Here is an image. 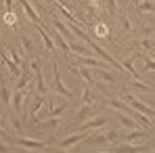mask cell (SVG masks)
Segmentation results:
<instances>
[{
  "label": "cell",
  "mask_w": 155,
  "mask_h": 153,
  "mask_svg": "<svg viewBox=\"0 0 155 153\" xmlns=\"http://www.w3.org/2000/svg\"><path fill=\"white\" fill-rule=\"evenodd\" d=\"M86 42H88V46H90V48H92V51L97 52V55H99V57H103V61H105V63H109V65H111V67H115V69H120V72H124V65H120V63H117V61H115V59H113V57H109V52H105L103 48H101V46H99V44H97V42H92V40H90V38H88V40H86Z\"/></svg>",
  "instance_id": "obj_1"
},
{
  "label": "cell",
  "mask_w": 155,
  "mask_h": 153,
  "mask_svg": "<svg viewBox=\"0 0 155 153\" xmlns=\"http://www.w3.org/2000/svg\"><path fill=\"white\" fill-rule=\"evenodd\" d=\"M19 147H25V149H48L51 143H44V141H34V138H23L21 134L13 138Z\"/></svg>",
  "instance_id": "obj_2"
},
{
  "label": "cell",
  "mask_w": 155,
  "mask_h": 153,
  "mask_svg": "<svg viewBox=\"0 0 155 153\" xmlns=\"http://www.w3.org/2000/svg\"><path fill=\"white\" fill-rule=\"evenodd\" d=\"M126 103H128L130 107H134L136 111H140V113H145V115H149V118H155V109H151V107H147L145 103H140L136 97H132V95H128L126 97Z\"/></svg>",
  "instance_id": "obj_3"
},
{
  "label": "cell",
  "mask_w": 155,
  "mask_h": 153,
  "mask_svg": "<svg viewBox=\"0 0 155 153\" xmlns=\"http://www.w3.org/2000/svg\"><path fill=\"white\" fill-rule=\"evenodd\" d=\"M19 4L23 6V11H25V15L29 17V21H31L34 25H38V23H40V15H38L36 6L31 4V0H19Z\"/></svg>",
  "instance_id": "obj_4"
},
{
  "label": "cell",
  "mask_w": 155,
  "mask_h": 153,
  "mask_svg": "<svg viewBox=\"0 0 155 153\" xmlns=\"http://www.w3.org/2000/svg\"><path fill=\"white\" fill-rule=\"evenodd\" d=\"M54 90H57V92H61V95H65V97H67L69 101H74V95H71V92H69V90L65 88V84L61 82V74H59V63H57V61H54Z\"/></svg>",
  "instance_id": "obj_5"
},
{
  "label": "cell",
  "mask_w": 155,
  "mask_h": 153,
  "mask_svg": "<svg viewBox=\"0 0 155 153\" xmlns=\"http://www.w3.org/2000/svg\"><path fill=\"white\" fill-rule=\"evenodd\" d=\"M86 132L84 130H80L78 134H71V136H67L65 141H61V145H59V149H69L71 145H76V143H80V141H86Z\"/></svg>",
  "instance_id": "obj_6"
},
{
  "label": "cell",
  "mask_w": 155,
  "mask_h": 153,
  "mask_svg": "<svg viewBox=\"0 0 155 153\" xmlns=\"http://www.w3.org/2000/svg\"><path fill=\"white\" fill-rule=\"evenodd\" d=\"M103 124H107V115H97V118H92V120H88L86 124H82L80 130H84V132H88V130H94V128H101Z\"/></svg>",
  "instance_id": "obj_7"
},
{
  "label": "cell",
  "mask_w": 155,
  "mask_h": 153,
  "mask_svg": "<svg viewBox=\"0 0 155 153\" xmlns=\"http://www.w3.org/2000/svg\"><path fill=\"white\" fill-rule=\"evenodd\" d=\"M0 59H2V63H4V65H6L11 72H13V76H15V78L21 76V67H19V65H17V63H15L11 57H6V52L2 51V48H0Z\"/></svg>",
  "instance_id": "obj_8"
},
{
  "label": "cell",
  "mask_w": 155,
  "mask_h": 153,
  "mask_svg": "<svg viewBox=\"0 0 155 153\" xmlns=\"http://www.w3.org/2000/svg\"><path fill=\"white\" fill-rule=\"evenodd\" d=\"M0 101L4 107H8L11 109V97H8V88H6V80L2 76V72H0Z\"/></svg>",
  "instance_id": "obj_9"
},
{
  "label": "cell",
  "mask_w": 155,
  "mask_h": 153,
  "mask_svg": "<svg viewBox=\"0 0 155 153\" xmlns=\"http://www.w3.org/2000/svg\"><path fill=\"white\" fill-rule=\"evenodd\" d=\"M23 101H25V90L15 88V95H13V109H15L17 113H21V109H23Z\"/></svg>",
  "instance_id": "obj_10"
},
{
  "label": "cell",
  "mask_w": 155,
  "mask_h": 153,
  "mask_svg": "<svg viewBox=\"0 0 155 153\" xmlns=\"http://www.w3.org/2000/svg\"><path fill=\"white\" fill-rule=\"evenodd\" d=\"M51 23L54 25V29H57V32H61V36H63L65 40H71V38H74V34H71V32L65 27V23H63V21H59V17H52Z\"/></svg>",
  "instance_id": "obj_11"
},
{
  "label": "cell",
  "mask_w": 155,
  "mask_h": 153,
  "mask_svg": "<svg viewBox=\"0 0 155 153\" xmlns=\"http://www.w3.org/2000/svg\"><path fill=\"white\" fill-rule=\"evenodd\" d=\"M117 120H120L122 126H126V128H136V126H138V122H136L132 115L124 113V111H120V109H117Z\"/></svg>",
  "instance_id": "obj_12"
},
{
  "label": "cell",
  "mask_w": 155,
  "mask_h": 153,
  "mask_svg": "<svg viewBox=\"0 0 155 153\" xmlns=\"http://www.w3.org/2000/svg\"><path fill=\"white\" fill-rule=\"evenodd\" d=\"M36 29H38V34H40V38L44 40V46H46V51L51 52V55H57V48H54V44H52V40H51V36L42 29L40 25H36Z\"/></svg>",
  "instance_id": "obj_13"
},
{
  "label": "cell",
  "mask_w": 155,
  "mask_h": 153,
  "mask_svg": "<svg viewBox=\"0 0 155 153\" xmlns=\"http://www.w3.org/2000/svg\"><path fill=\"white\" fill-rule=\"evenodd\" d=\"M67 27L71 29V34H74V36H80V38H82L84 42H86V40L90 38V36H88V34H86L84 29H80V27H78V23H71V21H67Z\"/></svg>",
  "instance_id": "obj_14"
},
{
  "label": "cell",
  "mask_w": 155,
  "mask_h": 153,
  "mask_svg": "<svg viewBox=\"0 0 155 153\" xmlns=\"http://www.w3.org/2000/svg\"><path fill=\"white\" fill-rule=\"evenodd\" d=\"M122 65H124V69H128L130 74L134 76V80H138V78H140V74H138V72L134 69V57H128V59H126V61H124Z\"/></svg>",
  "instance_id": "obj_15"
},
{
  "label": "cell",
  "mask_w": 155,
  "mask_h": 153,
  "mask_svg": "<svg viewBox=\"0 0 155 153\" xmlns=\"http://www.w3.org/2000/svg\"><path fill=\"white\" fill-rule=\"evenodd\" d=\"M42 105H44V95H38V97H36V101L31 103V107H29V113H31V115H36V113H38V109H40Z\"/></svg>",
  "instance_id": "obj_16"
},
{
  "label": "cell",
  "mask_w": 155,
  "mask_h": 153,
  "mask_svg": "<svg viewBox=\"0 0 155 153\" xmlns=\"http://www.w3.org/2000/svg\"><path fill=\"white\" fill-rule=\"evenodd\" d=\"M138 11H147V13H153L155 11V4L151 0H143L140 4H138Z\"/></svg>",
  "instance_id": "obj_17"
},
{
  "label": "cell",
  "mask_w": 155,
  "mask_h": 153,
  "mask_svg": "<svg viewBox=\"0 0 155 153\" xmlns=\"http://www.w3.org/2000/svg\"><path fill=\"white\" fill-rule=\"evenodd\" d=\"M94 103V97H92V92L86 88L84 92H82V105H92Z\"/></svg>",
  "instance_id": "obj_18"
},
{
  "label": "cell",
  "mask_w": 155,
  "mask_h": 153,
  "mask_svg": "<svg viewBox=\"0 0 155 153\" xmlns=\"http://www.w3.org/2000/svg\"><path fill=\"white\" fill-rule=\"evenodd\" d=\"M145 136H147V132H145V130H132L126 141H136V138H145Z\"/></svg>",
  "instance_id": "obj_19"
},
{
  "label": "cell",
  "mask_w": 155,
  "mask_h": 153,
  "mask_svg": "<svg viewBox=\"0 0 155 153\" xmlns=\"http://www.w3.org/2000/svg\"><path fill=\"white\" fill-rule=\"evenodd\" d=\"M78 74L84 78V80H86L88 84H94V78L90 76V72H88V69H84V67H78Z\"/></svg>",
  "instance_id": "obj_20"
},
{
  "label": "cell",
  "mask_w": 155,
  "mask_h": 153,
  "mask_svg": "<svg viewBox=\"0 0 155 153\" xmlns=\"http://www.w3.org/2000/svg\"><path fill=\"white\" fill-rule=\"evenodd\" d=\"M4 21H6V23H8V25H17V17H15V13H13V11H6V15H4Z\"/></svg>",
  "instance_id": "obj_21"
},
{
  "label": "cell",
  "mask_w": 155,
  "mask_h": 153,
  "mask_svg": "<svg viewBox=\"0 0 155 153\" xmlns=\"http://www.w3.org/2000/svg\"><path fill=\"white\" fill-rule=\"evenodd\" d=\"M130 86H132V88H138V90H151L149 84H143V82H138V80H132Z\"/></svg>",
  "instance_id": "obj_22"
},
{
  "label": "cell",
  "mask_w": 155,
  "mask_h": 153,
  "mask_svg": "<svg viewBox=\"0 0 155 153\" xmlns=\"http://www.w3.org/2000/svg\"><path fill=\"white\" fill-rule=\"evenodd\" d=\"M88 113H90V105H84V107L80 109V113H78V120H84Z\"/></svg>",
  "instance_id": "obj_23"
},
{
  "label": "cell",
  "mask_w": 155,
  "mask_h": 153,
  "mask_svg": "<svg viewBox=\"0 0 155 153\" xmlns=\"http://www.w3.org/2000/svg\"><path fill=\"white\" fill-rule=\"evenodd\" d=\"M97 74H101V78H103V80H107V82H115V76H111L109 72H103V69H99Z\"/></svg>",
  "instance_id": "obj_24"
},
{
  "label": "cell",
  "mask_w": 155,
  "mask_h": 153,
  "mask_svg": "<svg viewBox=\"0 0 155 153\" xmlns=\"http://www.w3.org/2000/svg\"><path fill=\"white\" fill-rule=\"evenodd\" d=\"M65 111V105H61V107H54V109H51V115H61Z\"/></svg>",
  "instance_id": "obj_25"
},
{
  "label": "cell",
  "mask_w": 155,
  "mask_h": 153,
  "mask_svg": "<svg viewBox=\"0 0 155 153\" xmlns=\"http://www.w3.org/2000/svg\"><path fill=\"white\" fill-rule=\"evenodd\" d=\"M0 136H2V138H11V136H8V132H6L2 126H0ZM11 141H13V138H11Z\"/></svg>",
  "instance_id": "obj_26"
},
{
  "label": "cell",
  "mask_w": 155,
  "mask_h": 153,
  "mask_svg": "<svg viewBox=\"0 0 155 153\" xmlns=\"http://www.w3.org/2000/svg\"><path fill=\"white\" fill-rule=\"evenodd\" d=\"M8 149H11V145H2L0 143V151H8Z\"/></svg>",
  "instance_id": "obj_27"
},
{
  "label": "cell",
  "mask_w": 155,
  "mask_h": 153,
  "mask_svg": "<svg viewBox=\"0 0 155 153\" xmlns=\"http://www.w3.org/2000/svg\"><path fill=\"white\" fill-rule=\"evenodd\" d=\"M117 2H120V4H126V2H128V0H117Z\"/></svg>",
  "instance_id": "obj_28"
},
{
  "label": "cell",
  "mask_w": 155,
  "mask_h": 153,
  "mask_svg": "<svg viewBox=\"0 0 155 153\" xmlns=\"http://www.w3.org/2000/svg\"><path fill=\"white\" fill-rule=\"evenodd\" d=\"M151 57H153V59H155V52H151Z\"/></svg>",
  "instance_id": "obj_29"
}]
</instances>
